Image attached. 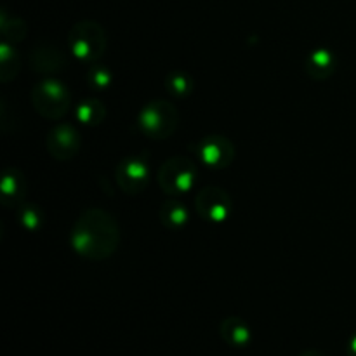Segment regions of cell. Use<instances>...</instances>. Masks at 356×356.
<instances>
[{"mask_svg":"<svg viewBox=\"0 0 356 356\" xmlns=\"http://www.w3.org/2000/svg\"><path fill=\"white\" fill-rule=\"evenodd\" d=\"M70 243L79 256L90 261H104L120 245V228L110 212L87 209L76 219Z\"/></svg>","mask_w":356,"mask_h":356,"instance_id":"6da1fadb","label":"cell"},{"mask_svg":"<svg viewBox=\"0 0 356 356\" xmlns=\"http://www.w3.org/2000/svg\"><path fill=\"white\" fill-rule=\"evenodd\" d=\"M179 113L170 101L156 99L143 106L138 115V127L146 138L167 139L176 131Z\"/></svg>","mask_w":356,"mask_h":356,"instance_id":"7a4b0ae2","label":"cell"},{"mask_svg":"<svg viewBox=\"0 0 356 356\" xmlns=\"http://www.w3.org/2000/svg\"><path fill=\"white\" fill-rule=\"evenodd\" d=\"M72 54L82 61H97L106 49V33L96 21H80L68 33Z\"/></svg>","mask_w":356,"mask_h":356,"instance_id":"3957f363","label":"cell"},{"mask_svg":"<svg viewBox=\"0 0 356 356\" xmlns=\"http://www.w3.org/2000/svg\"><path fill=\"white\" fill-rule=\"evenodd\" d=\"M31 103L42 117L56 120L68 113L72 96L65 83L54 79H45L31 90Z\"/></svg>","mask_w":356,"mask_h":356,"instance_id":"277c9868","label":"cell"},{"mask_svg":"<svg viewBox=\"0 0 356 356\" xmlns=\"http://www.w3.org/2000/svg\"><path fill=\"white\" fill-rule=\"evenodd\" d=\"M197 165L186 156H172L165 160L159 170V184L165 193L179 195L193 190L197 183Z\"/></svg>","mask_w":356,"mask_h":356,"instance_id":"5b68a950","label":"cell"},{"mask_svg":"<svg viewBox=\"0 0 356 356\" xmlns=\"http://www.w3.org/2000/svg\"><path fill=\"white\" fill-rule=\"evenodd\" d=\"M198 162L211 169H226L235 160V146L226 136L211 134L197 139L191 145Z\"/></svg>","mask_w":356,"mask_h":356,"instance_id":"8992f818","label":"cell"},{"mask_svg":"<svg viewBox=\"0 0 356 356\" xmlns=\"http://www.w3.org/2000/svg\"><path fill=\"white\" fill-rule=\"evenodd\" d=\"M195 209L205 221L225 222L233 212V202L228 191L219 186H207L195 197Z\"/></svg>","mask_w":356,"mask_h":356,"instance_id":"52a82bcc","label":"cell"},{"mask_svg":"<svg viewBox=\"0 0 356 356\" xmlns=\"http://www.w3.org/2000/svg\"><path fill=\"white\" fill-rule=\"evenodd\" d=\"M118 186L124 193H141L149 183V165L143 156H129L124 159L115 172Z\"/></svg>","mask_w":356,"mask_h":356,"instance_id":"ba28073f","label":"cell"},{"mask_svg":"<svg viewBox=\"0 0 356 356\" xmlns=\"http://www.w3.org/2000/svg\"><path fill=\"white\" fill-rule=\"evenodd\" d=\"M82 139L76 129L70 124H59L49 132L47 136V149L56 160H72L79 153Z\"/></svg>","mask_w":356,"mask_h":356,"instance_id":"9c48e42d","label":"cell"},{"mask_svg":"<svg viewBox=\"0 0 356 356\" xmlns=\"http://www.w3.org/2000/svg\"><path fill=\"white\" fill-rule=\"evenodd\" d=\"M219 332H221L222 341L235 350H245L252 343V329L245 320L238 316H228L222 320Z\"/></svg>","mask_w":356,"mask_h":356,"instance_id":"30bf717a","label":"cell"},{"mask_svg":"<svg viewBox=\"0 0 356 356\" xmlns=\"http://www.w3.org/2000/svg\"><path fill=\"white\" fill-rule=\"evenodd\" d=\"M305 70L312 79L325 80L336 70V56L329 49H316L306 56Z\"/></svg>","mask_w":356,"mask_h":356,"instance_id":"8fae6325","label":"cell"},{"mask_svg":"<svg viewBox=\"0 0 356 356\" xmlns=\"http://www.w3.org/2000/svg\"><path fill=\"white\" fill-rule=\"evenodd\" d=\"M2 200L7 207L10 205L19 204L21 198L24 197V190H26V179L23 174L17 169H9L3 172L2 177Z\"/></svg>","mask_w":356,"mask_h":356,"instance_id":"7c38bea8","label":"cell"},{"mask_svg":"<svg viewBox=\"0 0 356 356\" xmlns=\"http://www.w3.org/2000/svg\"><path fill=\"white\" fill-rule=\"evenodd\" d=\"M31 63L37 72H56L65 66V56L58 49L38 45L31 56Z\"/></svg>","mask_w":356,"mask_h":356,"instance_id":"4fadbf2b","label":"cell"},{"mask_svg":"<svg viewBox=\"0 0 356 356\" xmlns=\"http://www.w3.org/2000/svg\"><path fill=\"white\" fill-rule=\"evenodd\" d=\"M160 219L167 228H183L190 219V211L181 202H165L160 209Z\"/></svg>","mask_w":356,"mask_h":356,"instance_id":"5bb4252c","label":"cell"},{"mask_svg":"<svg viewBox=\"0 0 356 356\" xmlns=\"http://www.w3.org/2000/svg\"><path fill=\"white\" fill-rule=\"evenodd\" d=\"M104 104L99 99H87L76 108V118L86 125H97L104 120Z\"/></svg>","mask_w":356,"mask_h":356,"instance_id":"9a60e30c","label":"cell"},{"mask_svg":"<svg viewBox=\"0 0 356 356\" xmlns=\"http://www.w3.org/2000/svg\"><path fill=\"white\" fill-rule=\"evenodd\" d=\"M0 61H2V66H0V75H2L3 82H9L13 76H16L17 70H19V56L14 51V47H10L9 44L3 42L2 47H0Z\"/></svg>","mask_w":356,"mask_h":356,"instance_id":"2e32d148","label":"cell"},{"mask_svg":"<svg viewBox=\"0 0 356 356\" xmlns=\"http://www.w3.org/2000/svg\"><path fill=\"white\" fill-rule=\"evenodd\" d=\"M193 86L195 83H193V80H191V76H188L186 73H183V72H174L165 79L167 90L177 97L188 96V94L193 90Z\"/></svg>","mask_w":356,"mask_h":356,"instance_id":"e0dca14e","label":"cell"},{"mask_svg":"<svg viewBox=\"0 0 356 356\" xmlns=\"http://www.w3.org/2000/svg\"><path fill=\"white\" fill-rule=\"evenodd\" d=\"M111 72L108 68H104L103 65H94L92 68L89 70V75H87V80H89V86L92 87L94 90H103L108 89L111 86Z\"/></svg>","mask_w":356,"mask_h":356,"instance_id":"ac0fdd59","label":"cell"},{"mask_svg":"<svg viewBox=\"0 0 356 356\" xmlns=\"http://www.w3.org/2000/svg\"><path fill=\"white\" fill-rule=\"evenodd\" d=\"M19 219H21V222H23V226L26 229H37L38 226L42 225V212H40V209L35 207L33 204L24 205V207L21 209Z\"/></svg>","mask_w":356,"mask_h":356,"instance_id":"d6986e66","label":"cell"},{"mask_svg":"<svg viewBox=\"0 0 356 356\" xmlns=\"http://www.w3.org/2000/svg\"><path fill=\"white\" fill-rule=\"evenodd\" d=\"M346 355L348 356H356V330L350 336L346 343Z\"/></svg>","mask_w":356,"mask_h":356,"instance_id":"ffe728a7","label":"cell"},{"mask_svg":"<svg viewBox=\"0 0 356 356\" xmlns=\"http://www.w3.org/2000/svg\"><path fill=\"white\" fill-rule=\"evenodd\" d=\"M298 356H325L322 353V351L318 350H305L302 353H299Z\"/></svg>","mask_w":356,"mask_h":356,"instance_id":"44dd1931","label":"cell"}]
</instances>
